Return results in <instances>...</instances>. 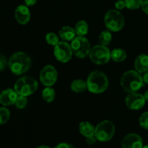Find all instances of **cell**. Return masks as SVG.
Returning <instances> with one entry per match:
<instances>
[{
	"instance_id": "obj_1",
	"label": "cell",
	"mask_w": 148,
	"mask_h": 148,
	"mask_svg": "<svg viewBox=\"0 0 148 148\" xmlns=\"http://www.w3.org/2000/svg\"><path fill=\"white\" fill-rule=\"evenodd\" d=\"M144 84L143 76L136 70H129L121 76V86L128 93L137 92L144 86Z\"/></svg>"
},
{
	"instance_id": "obj_2",
	"label": "cell",
	"mask_w": 148,
	"mask_h": 148,
	"mask_svg": "<svg viewBox=\"0 0 148 148\" xmlns=\"http://www.w3.org/2000/svg\"><path fill=\"white\" fill-rule=\"evenodd\" d=\"M8 65L13 74L16 75H23L30 69L31 66V59L25 52H16L10 56Z\"/></svg>"
},
{
	"instance_id": "obj_3",
	"label": "cell",
	"mask_w": 148,
	"mask_h": 148,
	"mask_svg": "<svg viewBox=\"0 0 148 148\" xmlns=\"http://www.w3.org/2000/svg\"><path fill=\"white\" fill-rule=\"evenodd\" d=\"M86 82L88 90L94 94H100L105 92L109 85L106 75L103 72L98 70L90 72Z\"/></svg>"
},
{
	"instance_id": "obj_4",
	"label": "cell",
	"mask_w": 148,
	"mask_h": 148,
	"mask_svg": "<svg viewBox=\"0 0 148 148\" xmlns=\"http://www.w3.org/2000/svg\"><path fill=\"white\" fill-rule=\"evenodd\" d=\"M38 88V82L30 76H24L19 78L14 83V90L18 95L27 97L32 95L37 90Z\"/></svg>"
},
{
	"instance_id": "obj_5",
	"label": "cell",
	"mask_w": 148,
	"mask_h": 148,
	"mask_svg": "<svg viewBox=\"0 0 148 148\" xmlns=\"http://www.w3.org/2000/svg\"><path fill=\"white\" fill-rule=\"evenodd\" d=\"M104 23L108 30L111 32H119L124 27L125 20L119 10H110L106 13Z\"/></svg>"
},
{
	"instance_id": "obj_6",
	"label": "cell",
	"mask_w": 148,
	"mask_h": 148,
	"mask_svg": "<svg viewBox=\"0 0 148 148\" xmlns=\"http://www.w3.org/2000/svg\"><path fill=\"white\" fill-rule=\"evenodd\" d=\"M116 128L114 123L109 120H104L95 127V135L97 140L102 143H106L114 137Z\"/></svg>"
},
{
	"instance_id": "obj_7",
	"label": "cell",
	"mask_w": 148,
	"mask_h": 148,
	"mask_svg": "<svg viewBox=\"0 0 148 148\" xmlns=\"http://www.w3.org/2000/svg\"><path fill=\"white\" fill-rule=\"evenodd\" d=\"M73 54L79 59H84L89 56L91 50V45L89 40L85 36H76L71 41Z\"/></svg>"
},
{
	"instance_id": "obj_8",
	"label": "cell",
	"mask_w": 148,
	"mask_h": 148,
	"mask_svg": "<svg viewBox=\"0 0 148 148\" xmlns=\"http://www.w3.org/2000/svg\"><path fill=\"white\" fill-rule=\"evenodd\" d=\"M89 57L92 62L95 64H105L111 59V51L106 46L95 45L91 48Z\"/></svg>"
},
{
	"instance_id": "obj_9",
	"label": "cell",
	"mask_w": 148,
	"mask_h": 148,
	"mask_svg": "<svg viewBox=\"0 0 148 148\" xmlns=\"http://www.w3.org/2000/svg\"><path fill=\"white\" fill-rule=\"evenodd\" d=\"M54 56L59 62L62 63H66L69 62L72 57V52L71 45L66 41H59L53 49Z\"/></svg>"
},
{
	"instance_id": "obj_10",
	"label": "cell",
	"mask_w": 148,
	"mask_h": 148,
	"mask_svg": "<svg viewBox=\"0 0 148 148\" xmlns=\"http://www.w3.org/2000/svg\"><path fill=\"white\" fill-rule=\"evenodd\" d=\"M40 80L46 87H51L58 79V72L52 65H46L40 72Z\"/></svg>"
},
{
	"instance_id": "obj_11",
	"label": "cell",
	"mask_w": 148,
	"mask_h": 148,
	"mask_svg": "<svg viewBox=\"0 0 148 148\" xmlns=\"http://www.w3.org/2000/svg\"><path fill=\"white\" fill-rule=\"evenodd\" d=\"M145 99L144 95L137 92L129 93L125 98V104L127 108L132 111H138L142 109L145 105Z\"/></svg>"
},
{
	"instance_id": "obj_12",
	"label": "cell",
	"mask_w": 148,
	"mask_h": 148,
	"mask_svg": "<svg viewBox=\"0 0 148 148\" xmlns=\"http://www.w3.org/2000/svg\"><path fill=\"white\" fill-rule=\"evenodd\" d=\"M122 148H143V140L136 133H130L127 134L121 141Z\"/></svg>"
},
{
	"instance_id": "obj_13",
	"label": "cell",
	"mask_w": 148,
	"mask_h": 148,
	"mask_svg": "<svg viewBox=\"0 0 148 148\" xmlns=\"http://www.w3.org/2000/svg\"><path fill=\"white\" fill-rule=\"evenodd\" d=\"M30 12L28 7L25 4H21L17 7L14 11V17L18 23L21 25H26L30 20Z\"/></svg>"
},
{
	"instance_id": "obj_14",
	"label": "cell",
	"mask_w": 148,
	"mask_h": 148,
	"mask_svg": "<svg viewBox=\"0 0 148 148\" xmlns=\"http://www.w3.org/2000/svg\"><path fill=\"white\" fill-rule=\"evenodd\" d=\"M18 97V94L14 90L9 88L6 89L0 93V103L4 106H10L15 103Z\"/></svg>"
},
{
	"instance_id": "obj_15",
	"label": "cell",
	"mask_w": 148,
	"mask_h": 148,
	"mask_svg": "<svg viewBox=\"0 0 148 148\" xmlns=\"http://www.w3.org/2000/svg\"><path fill=\"white\" fill-rule=\"evenodd\" d=\"M134 68L139 73L143 74L148 71V55L140 54L134 61Z\"/></svg>"
},
{
	"instance_id": "obj_16",
	"label": "cell",
	"mask_w": 148,
	"mask_h": 148,
	"mask_svg": "<svg viewBox=\"0 0 148 148\" xmlns=\"http://www.w3.org/2000/svg\"><path fill=\"white\" fill-rule=\"evenodd\" d=\"M59 36L64 41H72L76 37V33L73 27L63 26L59 31Z\"/></svg>"
},
{
	"instance_id": "obj_17",
	"label": "cell",
	"mask_w": 148,
	"mask_h": 148,
	"mask_svg": "<svg viewBox=\"0 0 148 148\" xmlns=\"http://www.w3.org/2000/svg\"><path fill=\"white\" fill-rule=\"evenodd\" d=\"M94 126L88 121H82L79 124V131L82 136L85 137L92 136L95 134Z\"/></svg>"
},
{
	"instance_id": "obj_18",
	"label": "cell",
	"mask_w": 148,
	"mask_h": 148,
	"mask_svg": "<svg viewBox=\"0 0 148 148\" xmlns=\"http://www.w3.org/2000/svg\"><path fill=\"white\" fill-rule=\"evenodd\" d=\"M70 88L72 92H76V93H80V92H83L86 90H88V85H87L86 81L81 79H77L72 81Z\"/></svg>"
},
{
	"instance_id": "obj_19",
	"label": "cell",
	"mask_w": 148,
	"mask_h": 148,
	"mask_svg": "<svg viewBox=\"0 0 148 148\" xmlns=\"http://www.w3.org/2000/svg\"><path fill=\"white\" fill-rule=\"evenodd\" d=\"M127 52L122 49H115L111 51V59L116 62H124L127 59Z\"/></svg>"
},
{
	"instance_id": "obj_20",
	"label": "cell",
	"mask_w": 148,
	"mask_h": 148,
	"mask_svg": "<svg viewBox=\"0 0 148 148\" xmlns=\"http://www.w3.org/2000/svg\"><path fill=\"white\" fill-rule=\"evenodd\" d=\"M75 33L77 36H85L88 34L89 27L88 24L85 20H79L75 25Z\"/></svg>"
},
{
	"instance_id": "obj_21",
	"label": "cell",
	"mask_w": 148,
	"mask_h": 148,
	"mask_svg": "<svg viewBox=\"0 0 148 148\" xmlns=\"http://www.w3.org/2000/svg\"><path fill=\"white\" fill-rule=\"evenodd\" d=\"M112 40V35L110 30H103L101 33L98 37V42L101 45L107 46Z\"/></svg>"
},
{
	"instance_id": "obj_22",
	"label": "cell",
	"mask_w": 148,
	"mask_h": 148,
	"mask_svg": "<svg viewBox=\"0 0 148 148\" xmlns=\"http://www.w3.org/2000/svg\"><path fill=\"white\" fill-rule=\"evenodd\" d=\"M55 96H56V92L51 87H46L42 91V98L46 102H53Z\"/></svg>"
},
{
	"instance_id": "obj_23",
	"label": "cell",
	"mask_w": 148,
	"mask_h": 148,
	"mask_svg": "<svg viewBox=\"0 0 148 148\" xmlns=\"http://www.w3.org/2000/svg\"><path fill=\"white\" fill-rule=\"evenodd\" d=\"M10 119V111L5 107L0 108V125L6 124Z\"/></svg>"
},
{
	"instance_id": "obj_24",
	"label": "cell",
	"mask_w": 148,
	"mask_h": 148,
	"mask_svg": "<svg viewBox=\"0 0 148 148\" xmlns=\"http://www.w3.org/2000/svg\"><path fill=\"white\" fill-rule=\"evenodd\" d=\"M144 0H124L126 7L129 10H134L140 8Z\"/></svg>"
},
{
	"instance_id": "obj_25",
	"label": "cell",
	"mask_w": 148,
	"mask_h": 148,
	"mask_svg": "<svg viewBox=\"0 0 148 148\" xmlns=\"http://www.w3.org/2000/svg\"><path fill=\"white\" fill-rule=\"evenodd\" d=\"M45 39H46L48 44L50 45V46H55L59 42V36H58L55 33H52V32L48 33L46 35Z\"/></svg>"
},
{
	"instance_id": "obj_26",
	"label": "cell",
	"mask_w": 148,
	"mask_h": 148,
	"mask_svg": "<svg viewBox=\"0 0 148 148\" xmlns=\"http://www.w3.org/2000/svg\"><path fill=\"white\" fill-rule=\"evenodd\" d=\"M27 97L23 96V95H18L17 100L15 101V106L17 107L18 109H23L25 107L27 106Z\"/></svg>"
},
{
	"instance_id": "obj_27",
	"label": "cell",
	"mask_w": 148,
	"mask_h": 148,
	"mask_svg": "<svg viewBox=\"0 0 148 148\" xmlns=\"http://www.w3.org/2000/svg\"><path fill=\"white\" fill-rule=\"evenodd\" d=\"M139 123L141 127L145 130H148V111L144 112L140 116Z\"/></svg>"
},
{
	"instance_id": "obj_28",
	"label": "cell",
	"mask_w": 148,
	"mask_h": 148,
	"mask_svg": "<svg viewBox=\"0 0 148 148\" xmlns=\"http://www.w3.org/2000/svg\"><path fill=\"white\" fill-rule=\"evenodd\" d=\"M126 7L125 1L124 0H118V1H116L115 3V8L117 10H124Z\"/></svg>"
},
{
	"instance_id": "obj_29",
	"label": "cell",
	"mask_w": 148,
	"mask_h": 148,
	"mask_svg": "<svg viewBox=\"0 0 148 148\" xmlns=\"http://www.w3.org/2000/svg\"><path fill=\"white\" fill-rule=\"evenodd\" d=\"M7 64V61L4 56L0 55V72L5 69Z\"/></svg>"
},
{
	"instance_id": "obj_30",
	"label": "cell",
	"mask_w": 148,
	"mask_h": 148,
	"mask_svg": "<svg viewBox=\"0 0 148 148\" xmlns=\"http://www.w3.org/2000/svg\"><path fill=\"white\" fill-rule=\"evenodd\" d=\"M97 140H97V138H96V137H95V134H94V135H92V136H90V137H86L87 144L90 145L95 144V143H96Z\"/></svg>"
},
{
	"instance_id": "obj_31",
	"label": "cell",
	"mask_w": 148,
	"mask_h": 148,
	"mask_svg": "<svg viewBox=\"0 0 148 148\" xmlns=\"http://www.w3.org/2000/svg\"><path fill=\"white\" fill-rule=\"evenodd\" d=\"M54 148H76V147H75V146L69 144V143H62L58 144L56 146H55Z\"/></svg>"
},
{
	"instance_id": "obj_32",
	"label": "cell",
	"mask_w": 148,
	"mask_h": 148,
	"mask_svg": "<svg viewBox=\"0 0 148 148\" xmlns=\"http://www.w3.org/2000/svg\"><path fill=\"white\" fill-rule=\"evenodd\" d=\"M141 8L146 14H148V0H144L143 1Z\"/></svg>"
},
{
	"instance_id": "obj_33",
	"label": "cell",
	"mask_w": 148,
	"mask_h": 148,
	"mask_svg": "<svg viewBox=\"0 0 148 148\" xmlns=\"http://www.w3.org/2000/svg\"><path fill=\"white\" fill-rule=\"evenodd\" d=\"M37 1L38 0H24L25 4L27 7H31V6L35 5Z\"/></svg>"
},
{
	"instance_id": "obj_34",
	"label": "cell",
	"mask_w": 148,
	"mask_h": 148,
	"mask_svg": "<svg viewBox=\"0 0 148 148\" xmlns=\"http://www.w3.org/2000/svg\"><path fill=\"white\" fill-rule=\"evenodd\" d=\"M143 82H144V83L148 85V71L147 72H145V73H143Z\"/></svg>"
},
{
	"instance_id": "obj_35",
	"label": "cell",
	"mask_w": 148,
	"mask_h": 148,
	"mask_svg": "<svg viewBox=\"0 0 148 148\" xmlns=\"http://www.w3.org/2000/svg\"><path fill=\"white\" fill-rule=\"evenodd\" d=\"M143 95H144V98H145V101L148 102V90L146 91L145 92V94Z\"/></svg>"
},
{
	"instance_id": "obj_36",
	"label": "cell",
	"mask_w": 148,
	"mask_h": 148,
	"mask_svg": "<svg viewBox=\"0 0 148 148\" xmlns=\"http://www.w3.org/2000/svg\"><path fill=\"white\" fill-rule=\"evenodd\" d=\"M36 148H51L49 146H47V145H40L38 146V147H37Z\"/></svg>"
},
{
	"instance_id": "obj_37",
	"label": "cell",
	"mask_w": 148,
	"mask_h": 148,
	"mask_svg": "<svg viewBox=\"0 0 148 148\" xmlns=\"http://www.w3.org/2000/svg\"><path fill=\"white\" fill-rule=\"evenodd\" d=\"M143 148H148V145H145V146H143Z\"/></svg>"
}]
</instances>
